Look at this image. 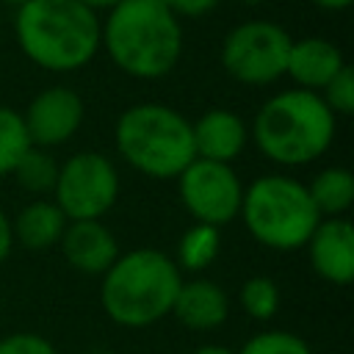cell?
Wrapping results in <instances>:
<instances>
[{"label":"cell","instance_id":"obj_19","mask_svg":"<svg viewBox=\"0 0 354 354\" xmlns=\"http://www.w3.org/2000/svg\"><path fill=\"white\" fill-rule=\"evenodd\" d=\"M11 177L17 180V185L33 196H53L55 188V177H58V160L50 155V149L41 147H30L22 160L14 166Z\"/></svg>","mask_w":354,"mask_h":354},{"label":"cell","instance_id":"obj_5","mask_svg":"<svg viewBox=\"0 0 354 354\" xmlns=\"http://www.w3.org/2000/svg\"><path fill=\"white\" fill-rule=\"evenodd\" d=\"M113 141L122 160L152 180H177L196 158L191 119L163 102H136L124 108L116 119Z\"/></svg>","mask_w":354,"mask_h":354},{"label":"cell","instance_id":"obj_8","mask_svg":"<svg viewBox=\"0 0 354 354\" xmlns=\"http://www.w3.org/2000/svg\"><path fill=\"white\" fill-rule=\"evenodd\" d=\"M69 221L102 218L119 199V171L108 155L83 149L58 163L50 196Z\"/></svg>","mask_w":354,"mask_h":354},{"label":"cell","instance_id":"obj_2","mask_svg":"<svg viewBox=\"0 0 354 354\" xmlns=\"http://www.w3.org/2000/svg\"><path fill=\"white\" fill-rule=\"evenodd\" d=\"M100 14L77 0H28L14 8V39L44 72H77L100 53Z\"/></svg>","mask_w":354,"mask_h":354},{"label":"cell","instance_id":"obj_29","mask_svg":"<svg viewBox=\"0 0 354 354\" xmlns=\"http://www.w3.org/2000/svg\"><path fill=\"white\" fill-rule=\"evenodd\" d=\"M77 3H83L86 8H91V11H111L116 3H122V0H77Z\"/></svg>","mask_w":354,"mask_h":354},{"label":"cell","instance_id":"obj_16","mask_svg":"<svg viewBox=\"0 0 354 354\" xmlns=\"http://www.w3.org/2000/svg\"><path fill=\"white\" fill-rule=\"evenodd\" d=\"M66 224L69 218L61 213V207L50 196H39L11 218V235L14 243L28 252H47L58 246Z\"/></svg>","mask_w":354,"mask_h":354},{"label":"cell","instance_id":"obj_21","mask_svg":"<svg viewBox=\"0 0 354 354\" xmlns=\"http://www.w3.org/2000/svg\"><path fill=\"white\" fill-rule=\"evenodd\" d=\"M241 310L254 321H271L279 310V285L271 277H249L238 290Z\"/></svg>","mask_w":354,"mask_h":354},{"label":"cell","instance_id":"obj_31","mask_svg":"<svg viewBox=\"0 0 354 354\" xmlns=\"http://www.w3.org/2000/svg\"><path fill=\"white\" fill-rule=\"evenodd\" d=\"M235 3H241V6H260V3H266V0H235Z\"/></svg>","mask_w":354,"mask_h":354},{"label":"cell","instance_id":"obj_4","mask_svg":"<svg viewBox=\"0 0 354 354\" xmlns=\"http://www.w3.org/2000/svg\"><path fill=\"white\" fill-rule=\"evenodd\" d=\"M183 271L160 249H133L100 277L102 313L127 329H144L171 315Z\"/></svg>","mask_w":354,"mask_h":354},{"label":"cell","instance_id":"obj_9","mask_svg":"<svg viewBox=\"0 0 354 354\" xmlns=\"http://www.w3.org/2000/svg\"><path fill=\"white\" fill-rule=\"evenodd\" d=\"M177 191L183 207L194 221L210 227H227L241 213L243 183L230 163H216L205 158H194L177 174Z\"/></svg>","mask_w":354,"mask_h":354},{"label":"cell","instance_id":"obj_28","mask_svg":"<svg viewBox=\"0 0 354 354\" xmlns=\"http://www.w3.org/2000/svg\"><path fill=\"white\" fill-rule=\"evenodd\" d=\"M191 354H238V351H232V348H227L221 343H205V346H196Z\"/></svg>","mask_w":354,"mask_h":354},{"label":"cell","instance_id":"obj_30","mask_svg":"<svg viewBox=\"0 0 354 354\" xmlns=\"http://www.w3.org/2000/svg\"><path fill=\"white\" fill-rule=\"evenodd\" d=\"M0 3H6V6H11V8H19V6L28 3V0H0Z\"/></svg>","mask_w":354,"mask_h":354},{"label":"cell","instance_id":"obj_20","mask_svg":"<svg viewBox=\"0 0 354 354\" xmlns=\"http://www.w3.org/2000/svg\"><path fill=\"white\" fill-rule=\"evenodd\" d=\"M30 138L22 122V113L17 108L0 105V177L11 174L14 166L22 160V155L30 149Z\"/></svg>","mask_w":354,"mask_h":354},{"label":"cell","instance_id":"obj_7","mask_svg":"<svg viewBox=\"0 0 354 354\" xmlns=\"http://www.w3.org/2000/svg\"><path fill=\"white\" fill-rule=\"evenodd\" d=\"M293 36L274 19H246L227 30L218 47L224 72L243 86H271L285 77Z\"/></svg>","mask_w":354,"mask_h":354},{"label":"cell","instance_id":"obj_23","mask_svg":"<svg viewBox=\"0 0 354 354\" xmlns=\"http://www.w3.org/2000/svg\"><path fill=\"white\" fill-rule=\"evenodd\" d=\"M318 94L335 116H351L354 113V69L346 64Z\"/></svg>","mask_w":354,"mask_h":354},{"label":"cell","instance_id":"obj_22","mask_svg":"<svg viewBox=\"0 0 354 354\" xmlns=\"http://www.w3.org/2000/svg\"><path fill=\"white\" fill-rule=\"evenodd\" d=\"M238 354H313L310 343L285 329H268L249 337Z\"/></svg>","mask_w":354,"mask_h":354},{"label":"cell","instance_id":"obj_10","mask_svg":"<svg viewBox=\"0 0 354 354\" xmlns=\"http://www.w3.org/2000/svg\"><path fill=\"white\" fill-rule=\"evenodd\" d=\"M86 119L83 97L69 86H47L22 111V122L33 147L53 149L77 136Z\"/></svg>","mask_w":354,"mask_h":354},{"label":"cell","instance_id":"obj_27","mask_svg":"<svg viewBox=\"0 0 354 354\" xmlns=\"http://www.w3.org/2000/svg\"><path fill=\"white\" fill-rule=\"evenodd\" d=\"M315 8H321V11H329V14H337V11H346L354 0H310Z\"/></svg>","mask_w":354,"mask_h":354},{"label":"cell","instance_id":"obj_15","mask_svg":"<svg viewBox=\"0 0 354 354\" xmlns=\"http://www.w3.org/2000/svg\"><path fill=\"white\" fill-rule=\"evenodd\" d=\"M171 315L191 332H210L230 318V299L224 288L207 277L183 279L171 304Z\"/></svg>","mask_w":354,"mask_h":354},{"label":"cell","instance_id":"obj_12","mask_svg":"<svg viewBox=\"0 0 354 354\" xmlns=\"http://www.w3.org/2000/svg\"><path fill=\"white\" fill-rule=\"evenodd\" d=\"M58 246L64 252V260L77 274H86V277H102L113 266V260L122 254L116 235L102 218L69 221Z\"/></svg>","mask_w":354,"mask_h":354},{"label":"cell","instance_id":"obj_25","mask_svg":"<svg viewBox=\"0 0 354 354\" xmlns=\"http://www.w3.org/2000/svg\"><path fill=\"white\" fill-rule=\"evenodd\" d=\"M177 19H199V17H207L213 14L221 0H160Z\"/></svg>","mask_w":354,"mask_h":354},{"label":"cell","instance_id":"obj_24","mask_svg":"<svg viewBox=\"0 0 354 354\" xmlns=\"http://www.w3.org/2000/svg\"><path fill=\"white\" fill-rule=\"evenodd\" d=\"M0 354H55V346L39 332H11L0 337Z\"/></svg>","mask_w":354,"mask_h":354},{"label":"cell","instance_id":"obj_17","mask_svg":"<svg viewBox=\"0 0 354 354\" xmlns=\"http://www.w3.org/2000/svg\"><path fill=\"white\" fill-rule=\"evenodd\" d=\"M307 194L321 218L346 216L354 205V174L346 166H326L307 183Z\"/></svg>","mask_w":354,"mask_h":354},{"label":"cell","instance_id":"obj_13","mask_svg":"<svg viewBox=\"0 0 354 354\" xmlns=\"http://www.w3.org/2000/svg\"><path fill=\"white\" fill-rule=\"evenodd\" d=\"M191 138L196 158L232 166V160L241 158L249 144V124L230 108H207L191 122Z\"/></svg>","mask_w":354,"mask_h":354},{"label":"cell","instance_id":"obj_6","mask_svg":"<svg viewBox=\"0 0 354 354\" xmlns=\"http://www.w3.org/2000/svg\"><path fill=\"white\" fill-rule=\"evenodd\" d=\"M249 235L274 252L304 249L321 221L307 185L288 174H263L243 188L241 213Z\"/></svg>","mask_w":354,"mask_h":354},{"label":"cell","instance_id":"obj_26","mask_svg":"<svg viewBox=\"0 0 354 354\" xmlns=\"http://www.w3.org/2000/svg\"><path fill=\"white\" fill-rule=\"evenodd\" d=\"M14 249V235H11V218L0 210V266L6 263V257Z\"/></svg>","mask_w":354,"mask_h":354},{"label":"cell","instance_id":"obj_1","mask_svg":"<svg viewBox=\"0 0 354 354\" xmlns=\"http://www.w3.org/2000/svg\"><path fill=\"white\" fill-rule=\"evenodd\" d=\"M100 50L136 80H160L183 58V22L160 0H122L100 22Z\"/></svg>","mask_w":354,"mask_h":354},{"label":"cell","instance_id":"obj_3","mask_svg":"<svg viewBox=\"0 0 354 354\" xmlns=\"http://www.w3.org/2000/svg\"><path fill=\"white\" fill-rule=\"evenodd\" d=\"M337 116L321 94L307 88H285L268 97L249 127V138L271 163L307 166L318 160L335 141Z\"/></svg>","mask_w":354,"mask_h":354},{"label":"cell","instance_id":"obj_18","mask_svg":"<svg viewBox=\"0 0 354 354\" xmlns=\"http://www.w3.org/2000/svg\"><path fill=\"white\" fill-rule=\"evenodd\" d=\"M221 252V230L210 227V224H199L194 221L177 241V252H174V263L180 271H191L199 274L205 268H210L216 263Z\"/></svg>","mask_w":354,"mask_h":354},{"label":"cell","instance_id":"obj_11","mask_svg":"<svg viewBox=\"0 0 354 354\" xmlns=\"http://www.w3.org/2000/svg\"><path fill=\"white\" fill-rule=\"evenodd\" d=\"M313 271L329 285L354 279V227L346 216L321 218L304 243Z\"/></svg>","mask_w":354,"mask_h":354},{"label":"cell","instance_id":"obj_14","mask_svg":"<svg viewBox=\"0 0 354 354\" xmlns=\"http://www.w3.org/2000/svg\"><path fill=\"white\" fill-rule=\"evenodd\" d=\"M343 66L346 58L335 41L324 36H304L290 41L285 77H290L296 88H307L318 94Z\"/></svg>","mask_w":354,"mask_h":354}]
</instances>
